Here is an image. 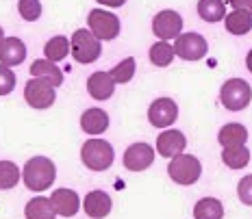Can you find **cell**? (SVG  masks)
I'll use <instances>...</instances> for the list:
<instances>
[{
    "label": "cell",
    "mask_w": 252,
    "mask_h": 219,
    "mask_svg": "<svg viewBox=\"0 0 252 219\" xmlns=\"http://www.w3.org/2000/svg\"><path fill=\"white\" fill-rule=\"evenodd\" d=\"M18 11L26 22H35L41 15V4H39V0H20Z\"/></svg>",
    "instance_id": "29"
},
{
    "label": "cell",
    "mask_w": 252,
    "mask_h": 219,
    "mask_svg": "<svg viewBox=\"0 0 252 219\" xmlns=\"http://www.w3.org/2000/svg\"><path fill=\"white\" fill-rule=\"evenodd\" d=\"M83 208H85L87 217L102 219L111 213V197L104 193V191H89L85 202H83Z\"/></svg>",
    "instance_id": "15"
},
{
    "label": "cell",
    "mask_w": 252,
    "mask_h": 219,
    "mask_svg": "<svg viewBox=\"0 0 252 219\" xmlns=\"http://www.w3.org/2000/svg\"><path fill=\"white\" fill-rule=\"evenodd\" d=\"M4 41V35H2V26H0V44Z\"/></svg>",
    "instance_id": "35"
},
{
    "label": "cell",
    "mask_w": 252,
    "mask_h": 219,
    "mask_svg": "<svg viewBox=\"0 0 252 219\" xmlns=\"http://www.w3.org/2000/svg\"><path fill=\"white\" fill-rule=\"evenodd\" d=\"M193 217L196 219H222L224 217V206L215 197H202L193 206Z\"/></svg>",
    "instance_id": "21"
},
{
    "label": "cell",
    "mask_w": 252,
    "mask_h": 219,
    "mask_svg": "<svg viewBox=\"0 0 252 219\" xmlns=\"http://www.w3.org/2000/svg\"><path fill=\"white\" fill-rule=\"evenodd\" d=\"M183 30V18L172 9H165V11L157 13L155 20H152V33L159 39H176Z\"/></svg>",
    "instance_id": "9"
},
{
    "label": "cell",
    "mask_w": 252,
    "mask_h": 219,
    "mask_svg": "<svg viewBox=\"0 0 252 219\" xmlns=\"http://www.w3.org/2000/svg\"><path fill=\"white\" fill-rule=\"evenodd\" d=\"M113 148L109 141L104 139H89V141L83 143L81 148V161L87 169L94 171H102L109 169L113 163Z\"/></svg>",
    "instance_id": "2"
},
{
    "label": "cell",
    "mask_w": 252,
    "mask_h": 219,
    "mask_svg": "<svg viewBox=\"0 0 252 219\" xmlns=\"http://www.w3.org/2000/svg\"><path fill=\"white\" fill-rule=\"evenodd\" d=\"M102 46L100 39L87 28H78L72 35V56L78 63H94L100 56Z\"/></svg>",
    "instance_id": "4"
},
{
    "label": "cell",
    "mask_w": 252,
    "mask_h": 219,
    "mask_svg": "<svg viewBox=\"0 0 252 219\" xmlns=\"http://www.w3.org/2000/svg\"><path fill=\"white\" fill-rule=\"evenodd\" d=\"M237 195H239V200L244 202V204L252 206V174L239 180V185H237Z\"/></svg>",
    "instance_id": "31"
},
{
    "label": "cell",
    "mask_w": 252,
    "mask_h": 219,
    "mask_svg": "<svg viewBox=\"0 0 252 219\" xmlns=\"http://www.w3.org/2000/svg\"><path fill=\"white\" fill-rule=\"evenodd\" d=\"M220 100L228 111H244L252 100V89L244 78H230L222 85Z\"/></svg>",
    "instance_id": "5"
},
{
    "label": "cell",
    "mask_w": 252,
    "mask_h": 219,
    "mask_svg": "<svg viewBox=\"0 0 252 219\" xmlns=\"http://www.w3.org/2000/svg\"><path fill=\"white\" fill-rule=\"evenodd\" d=\"M230 4H233L235 9H241V11L252 13V0H230Z\"/></svg>",
    "instance_id": "32"
},
{
    "label": "cell",
    "mask_w": 252,
    "mask_h": 219,
    "mask_svg": "<svg viewBox=\"0 0 252 219\" xmlns=\"http://www.w3.org/2000/svg\"><path fill=\"white\" fill-rule=\"evenodd\" d=\"M167 174L176 185H193L202 174V165L196 156L191 154H176L172 156L170 165H167Z\"/></svg>",
    "instance_id": "3"
},
{
    "label": "cell",
    "mask_w": 252,
    "mask_h": 219,
    "mask_svg": "<svg viewBox=\"0 0 252 219\" xmlns=\"http://www.w3.org/2000/svg\"><path fill=\"white\" fill-rule=\"evenodd\" d=\"M31 74L39 76V78H48L55 87H59L63 82V72L55 65V61H50V59H37L31 65Z\"/></svg>",
    "instance_id": "20"
},
{
    "label": "cell",
    "mask_w": 252,
    "mask_h": 219,
    "mask_svg": "<svg viewBox=\"0 0 252 219\" xmlns=\"http://www.w3.org/2000/svg\"><path fill=\"white\" fill-rule=\"evenodd\" d=\"M155 161V150L148 143H133L124 152V167L130 171H144L148 169Z\"/></svg>",
    "instance_id": "11"
},
{
    "label": "cell",
    "mask_w": 252,
    "mask_h": 219,
    "mask_svg": "<svg viewBox=\"0 0 252 219\" xmlns=\"http://www.w3.org/2000/svg\"><path fill=\"white\" fill-rule=\"evenodd\" d=\"M15 89V74L9 65L0 63V96H7Z\"/></svg>",
    "instance_id": "30"
},
{
    "label": "cell",
    "mask_w": 252,
    "mask_h": 219,
    "mask_svg": "<svg viewBox=\"0 0 252 219\" xmlns=\"http://www.w3.org/2000/svg\"><path fill=\"white\" fill-rule=\"evenodd\" d=\"M224 165L230 169H244L250 163V150L246 145H233V148H224L222 152Z\"/></svg>",
    "instance_id": "23"
},
{
    "label": "cell",
    "mask_w": 252,
    "mask_h": 219,
    "mask_svg": "<svg viewBox=\"0 0 252 219\" xmlns=\"http://www.w3.org/2000/svg\"><path fill=\"white\" fill-rule=\"evenodd\" d=\"M24 185L31 191H46L48 187L55 185V163L46 156H35L24 165Z\"/></svg>",
    "instance_id": "1"
},
{
    "label": "cell",
    "mask_w": 252,
    "mask_h": 219,
    "mask_svg": "<svg viewBox=\"0 0 252 219\" xmlns=\"http://www.w3.org/2000/svg\"><path fill=\"white\" fill-rule=\"evenodd\" d=\"M70 41H67V37H63V35H57V37L48 39V44L44 46V52H46V59L50 61H63L67 55H70Z\"/></svg>",
    "instance_id": "25"
},
{
    "label": "cell",
    "mask_w": 252,
    "mask_h": 219,
    "mask_svg": "<svg viewBox=\"0 0 252 219\" xmlns=\"http://www.w3.org/2000/svg\"><path fill=\"white\" fill-rule=\"evenodd\" d=\"M89 30L96 35L98 39H115L120 35V20L115 13H109L104 9H92L87 15Z\"/></svg>",
    "instance_id": "7"
},
{
    "label": "cell",
    "mask_w": 252,
    "mask_h": 219,
    "mask_svg": "<svg viewBox=\"0 0 252 219\" xmlns=\"http://www.w3.org/2000/svg\"><path fill=\"white\" fill-rule=\"evenodd\" d=\"M218 141L222 148H233V145H246L248 141V130L241 124H226L222 126L218 135Z\"/></svg>",
    "instance_id": "18"
},
{
    "label": "cell",
    "mask_w": 252,
    "mask_h": 219,
    "mask_svg": "<svg viewBox=\"0 0 252 219\" xmlns=\"http://www.w3.org/2000/svg\"><path fill=\"white\" fill-rule=\"evenodd\" d=\"M174 55H176L174 46H170L165 39L157 41V44L150 48V61H152V63H155L157 67H165V65H170V63H172V59H174Z\"/></svg>",
    "instance_id": "26"
},
{
    "label": "cell",
    "mask_w": 252,
    "mask_h": 219,
    "mask_svg": "<svg viewBox=\"0 0 252 219\" xmlns=\"http://www.w3.org/2000/svg\"><path fill=\"white\" fill-rule=\"evenodd\" d=\"M24 215H26V219H55L57 211L48 197H33V200L26 204Z\"/></svg>",
    "instance_id": "22"
},
{
    "label": "cell",
    "mask_w": 252,
    "mask_h": 219,
    "mask_svg": "<svg viewBox=\"0 0 252 219\" xmlns=\"http://www.w3.org/2000/svg\"><path fill=\"white\" fill-rule=\"evenodd\" d=\"M187 145V139L181 130H165L157 137V152L165 159H172V156L181 154Z\"/></svg>",
    "instance_id": "13"
},
{
    "label": "cell",
    "mask_w": 252,
    "mask_h": 219,
    "mask_svg": "<svg viewBox=\"0 0 252 219\" xmlns=\"http://www.w3.org/2000/svg\"><path fill=\"white\" fill-rule=\"evenodd\" d=\"M118 82L113 81L111 72H94L87 81V91L94 100H109Z\"/></svg>",
    "instance_id": "12"
},
{
    "label": "cell",
    "mask_w": 252,
    "mask_h": 219,
    "mask_svg": "<svg viewBox=\"0 0 252 219\" xmlns=\"http://www.w3.org/2000/svg\"><path fill=\"white\" fill-rule=\"evenodd\" d=\"M24 100L31 104L33 109H48L55 104V85L48 78L33 76L24 87Z\"/></svg>",
    "instance_id": "6"
},
{
    "label": "cell",
    "mask_w": 252,
    "mask_h": 219,
    "mask_svg": "<svg viewBox=\"0 0 252 219\" xmlns=\"http://www.w3.org/2000/svg\"><path fill=\"white\" fill-rule=\"evenodd\" d=\"M20 180V167L11 161H0V189H11Z\"/></svg>",
    "instance_id": "27"
},
{
    "label": "cell",
    "mask_w": 252,
    "mask_h": 219,
    "mask_svg": "<svg viewBox=\"0 0 252 219\" xmlns=\"http://www.w3.org/2000/svg\"><path fill=\"white\" fill-rule=\"evenodd\" d=\"M26 59V46L18 37H7L0 44V63L2 65H20Z\"/></svg>",
    "instance_id": "16"
},
{
    "label": "cell",
    "mask_w": 252,
    "mask_h": 219,
    "mask_svg": "<svg viewBox=\"0 0 252 219\" xmlns=\"http://www.w3.org/2000/svg\"><path fill=\"white\" fill-rule=\"evenodd\" d=\"M133 74H135V59H133V56H128V59H124V61H120V63L111 70L113 81L120 82V85L128 82L130 78H133Z\"/></svg>",
    "instance_id": "28"
},
{
    "label": "cell",
    "mask_w": 252,
    "mask_h": 219,
    "mask_svg": "<svg viewBox=\"0 0 252 219\" xmlns=\"http://www.w3.org/2000/svg\"><path fill=\"white\" fill-rule=\"evenodd\" d=\"M100 4H107V7H122L126 0H98Z\"/></svg>",
    "instance_id": "33"
},
{
    "label": "cell",
    "mask_w": 252,
    "mask_h": 219,
    "mask_svg": "<svg viewBox=\"0 0 252 219\" xmlns=\"http://www.w3.org/2000/svg\"><path fill=\"white\" fill-rule=\"evenodd\" d=\"M174 50L181 59L185 61H198L207 55L209 50V44L202 35L198 33H183L176 37V44H174Z\"/></svg>",
    "instance_id": "8"
},
{
    "label": "cell",
    "mask_w": 252,
    "mask_h": 219,
    "mask_svg": "<svg viewBox=\"0 0 252 219\" xmlns=\"http://www.w3.org/2000/svg\"><path fill=\"white\" fill-rule=\"evenodd\" d=\"M198 15L204 22H220V20L226 18V7H224L222 0H200L198 2Z\"/></svg>",
    "instance_id": "24"
},
{
    "label": "cell",
    "mask_w": 252,
    "mask_h": 219,
    "mask_svg": "<svg viewBox=\"0 0 252 219\" xmlns=\"http://www.w3.org/2000/svg\"><path fill=\"white\" fill-rule=\"evenodd\" d=\"M109 126V115L102 109H87L81 117V128L87 135H102Z\"/></svg>",
    "instance_id": "17"
},
{
    "label": "cell",
    "mask_w": 252,
    "mask_h": 219,
    "mask_svg": "<svg viewBox=\"0 0 252 219\" xmlns=\"http://www.w3.org/2000/svg\"><path fill=\"white\" fill-rule=\"evenodd\" d=\"M176 117H178V107L170 98H159V100H155L148 109V119L152 126H157V128L172 126V124L176 122Z\"/></svg>",
    "instance_id": "10"
},
{
    "label": "cell",
    "mask_w": 252,
    "mask_h": 219,
    "mask_svg": "<svg viewBox=\"0 0 252 219\" xmlns=\"http://www.w3.org/2000/svg\"><path fill=\"white\" fill-rule=\"evenodd\" d=\"M50 202L55 206L57 215L61 217H74L81 208V200H78V193L72 189H57L55 193L50 195Z\"/></svg>",
    "instance_id": "14"
},
{
    "label": "cell",
    "mask_w": 252,
    "mask_h": 219,
    "mask_svg": "<svg viewBox=\"0 0 252 219\" xmlns=\"http://www.w3.org/2000/svg\"><path fill=\"white\" fill-rule=\"evenodd\" d=\"M246 65H248V70L252 72V50L248 52V56H246Z\"/></svg>",
    "instance_id": "34"
},
{
    "label": "cell",
    "mask_w": 252,
    "mask_h": 219,
    "mask_svg": "<svg viewBox=\"0 0 252 219\" xmlns=\"http://www.w3.org/2000/svg\"><path fill=\"white\" fill-rule=\"evenodd\" d=\"M224 24H226V30L230 35H246L252 28V13L235 9L233 13H228L224 18Z\"/></svg>",
    "instance_id": "19"
}]
</instances>
